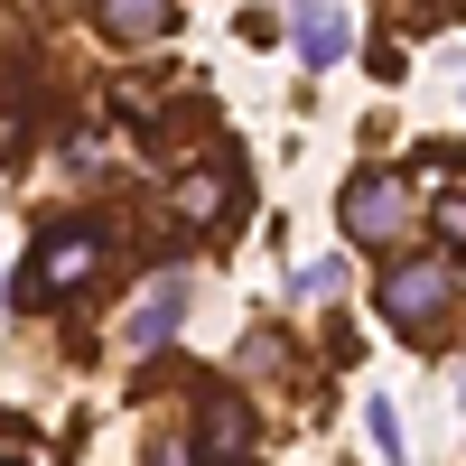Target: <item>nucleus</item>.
<instances>
[{
  "mask_svg": "<svg viewBox=\"0 0 466 466\" xmlns=\"http://www.w3.org/2000/svg\"><path fill=\"white\" fill-rule=\"evenodd\" d=\"M103 261H112V233H103V224H56L47 252H37V270H28L19 289H28V299H66V289H85Z\"/></svg>",
  "mask_w": 466,
  "mask_h": 466,
  "instance_id": "1",
  "label": "nucleus"
},
{
  "mask_svg": "<svg viewBox=\"0 0 466 466\" xmlns=\"http://www.w3.org/2000/svg\"><path fill=\"white\" fill-rule=\"evenodd\" d=\"M345 233L355 243H401L410 233V177H392V168H364V177H345Z\"/></svg>",
  "mask_w": 466,
  "mask_h": 466,
  "instance_id": "2",
  "label": "nucleus"
},
{
  "mask_svg": "<svg viewBox=\"0 0 466 466\" xmlns=\"http://www.w3.org/2000/svg\"><path fill=\"white\" fill-rule=\"evenodd\" d=\"M448 299H457V270H448V261H401L392 280H382V308H392V327H401V336L439 327V318H448Z\"/></svg>",
  "mask_w": 466,
  "mask_h": 466,
  "instance_id": "3",
  "label": "nucleus"
},
{
  "mask_svg": "<svg viewBox=\"0 0 466 466\" xmlns=\"http://www.w3.org/2000/svg\"><path fill=\"white\" fill-rule=\"evenodd\" d=\"M177 318H187V270H168V280H149L140 289V308H131V345H140V355H149V345H168L177 336Z\"/></svg>",
  "mask_w": 466,
  "mask_h": 466,
  "instance_id": "4",
  "label": "nucleus"
},
{
  "mask_svg": "<svg viewBox=\"0 0 466 466\" xmlns=\"http://www.w3.org/2000/svg\"><path fill=\"white\" fill-rule=\"evenodd\" d=\"M206 466H252V410L233 392L206 401Z\"/></svg>",
  "mask_w": 466,
  "mask_h": 466,
  "instance_id": "5",
  "label": "nucleus"
},
{
  "mask_svg": "<svg viewBox=\"0 0 466 466\" xmlns=\"http://www.w3.org/2000/svg\"><path fill=\"white\" fill-rule=\"evenodd\" d=\"M289 37H299V56H308V66H336L345 47H355V19H345V10H299Z\"/></svg>",
  "mask_w": 466,
  "mask_h": 466,
  "instance_id": "6",
  "label": "nucleus"
},
{
  "mask_svg": "<svg viewBox=\"0 0 466 466\" xmlns=\"http://www.w3.org/2000/svg\"><path fill=\"white\" fill-rule=\"evenodd\" d=\"M224 206H233V177H224V168H197V177L177 187V215H187V224H215Z\"/></svg>",
  "mask_w": 466,
  "mask_h": 466,
  "instance_id": "7",
  "label": "nucleus"
},
{
  "mask_svg": "<svg viewBox=\"0 0 466 466\" xmlns=\"http://www.w3.org/2000/svg\"><path fill=\"white\" fill-rule=\"evenodd\" d=\"M103 28L112 37H168V0H112Z\"/></svg>",
  "mask_w": 466,
  "mask_h": 466,
  "instance_id": "8",
  "label": "nucleus"
},
{
  "mask_svg": "<svg viewBox=\"0 0 466 466\" xmlns=\"http://www.w3.org/2000/svg\"><path fill=\"white\" fill-rule=\"evenodd\" d=\"M364 430H373L382 457H401V420H392V401H373V410H364Z\"/></svg>",
  "mask_w": 466,
  "mask_h": 466,
  "instance_id": "9",
  "label": "nucleus"
},
{
  "mask_svg": "<svg viewBox=\"0 0 466 466\" xmlns=\"http://www.w3.org/2000/svg\"><path fill=\"white\" fill-rule=\"evenodd\" d=\"M243 364H252V373H289V345H280V336H252Z\"/></svg>",
  "mask_w": 466,
  "mask_h": 466,
  "instance_id": "10",
  "label": "nucleus"
},
{
  "mask_svg": "<svg viewBox=\"0 0 466 466\" xmlns=\"http://www.w3.org/2000/svg\"><path fill=\"white\" fill-rule=\"evenodd\" d=\"M439 233H457V243H466V187H448V197H439Z\"/></svg>",
  "mask_w": 466,
  "mask_h": 466,
  "instance_id": "11",
  "label": "nucleus"
},
{
  "mask_svg": "<svg viewBox=\"0 0 466 466\" xmlns=\"http://www.w3.org/2000/svg\"><path fill=\"white\" fill-rule=\"evenodd\" d=\"M149 466H187V448H149Z\"/></svg>",
  "mask_w": 466,
  "mask_h": 466,
  "instance_id": "12",
  "label": "nucleus"
}]
</instances>
